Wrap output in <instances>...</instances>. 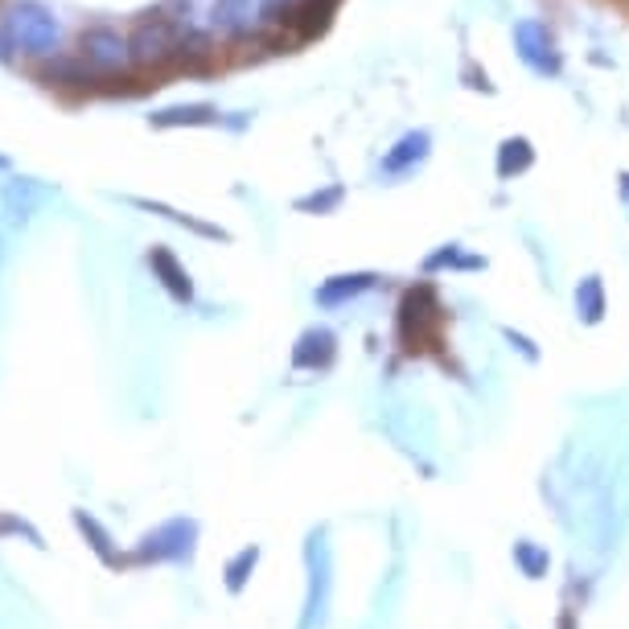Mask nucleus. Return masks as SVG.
Wrapping results in <instances>:
<instances>
[{"label": "nucleus", "instance_id": "f257e3e1", "mask_svg": "<svg viewBox=\"0 0 629 629\" xmlns=\"http://www.w3.org/2000/svg\"><path fill=\"white\" fill-rule=\"evenodd\" d=\"M444 325V309L441 297L432 284H411L404 300H399V313H395V333H399V346L416 354V350L437 346Z\"/></svg>", "mask_w": 629, "mask_h": 629}, {"label": "nucleus", "instance_id": "f03ea898", "mask_svg": "<svg viewBox=\"0 0 629 629\" xmlns=\"http://www.w3.org/2000/svg\"><path fill=\"white\" fill-rule=\"evenodd\" d=\"M4 30H9V42H13V49H21V54H33V58H46V54H54V49H58V37H63L58 16L49 13L46 4H37V0H16L13 9H9Z\"/></svg>", "mask_w": 629, "mask_h": 629}, {"label": "nucleus", "instance_id": "7ed1b4c3", "mask_svg": "<svg viewBox=\"0 0 629 629\" xmlns=\"http://www.w3.org/2000/svg\"><path fill=\"white\" fill-rule=\"evenodd\" d=\"M128 49H132V63L141 70H161V66L177 63V49H181V25L169 16H141L136 30L128 33Z\"/></svg>", "mask_w": 629, "mask_h": 629}, {"label": "nucleus", "instance_id": "20e7f679", "mask_svg": "<svg viewBox=\"0 0 629 629\" xmlns=\"http://www.w3.org/2000/svg\"><path fill=\"white\" fill-rule=\"evenodd\" d=\"M515 54L536 70L539 79H555L564 70V54H560V37L548 21L539 16H522L515 21Z\"/></svg>", "mask_w": 629, "mask_h": 629}, {"label": "nucleus", "instance_id": "39448f33", "mask_svg": "<svg viewBox=\"0 0 629 629\" xmlns=\"http://www.w3.org/2000/svg\"><path fill=\"white\" fill-rule=\"evenodd\" d=\"M79 54L82 63L99 70V75H111V70H124L132 63V49H128V37L111 25H91V30L79 33Z\"/></svg>", "mask_w": 629, "mask_h": 629}, {"label": "nucleus", "instance_id": "423d86ee", "mask_svg": "<svg viewBox=\"0 0 629 629\" xmlns=\"http://www.w3.org/2000/svg\"><path fill=\"white\" fill-rule=\"evenodd\" d=\"M428 153H432V132L411 128V132H404V136L383 153V165H378V169H383V177H408L424 165Z\"/></svg>", "mask_w": 629, "mask_h": 629}, {"label": "nucleus", "instance_id": "0eeeda50", "mask_svg": "<svg viewBox=\"0 0 629 629\" xmlns=\"http://www.w3.org/2000/svg\"><path fill=\"white\" fill-rule=\"evenodd\" d=\"M378 284L375 272H342V276H330V280L317 288V305L321 309H342L350 300H358L362 293H371Z\"/></svg>", "mask_w": 629, "mask_h": 629}, {"label": "nucleus", "instance_id": "6e6552de", "mask_svg": "<svg viewBox=\"0 0 629 629\" xmlns=\"http://www.w3.org/2000/svg\"><path fill=\"white\" fill-rule=\"evenodd\" d=\"M333 358H338V338H333L325 325L305 330V333H300L297 350H293V362H297L300 371H325Z\"/></svg>", "mask_w": 629, "mask_h": 629}, {"label": "nucleus", "instance_id": "1a4fd4ad", "mask_svg": "<svg viewBox=\"0 0 629 629\" xmlns=\"http://www.w3.org/2000/svg\"><path fill=\"white\" fill-rule=\"evenodd\" d=\"M148 268H153V276L169 288V297L174 300H181V305L194 300V280H189V272L181 268V260H177L169 247H153V252H148Z\"/></svg>", "mask_w": 629, "mask_h": 629}, {"label": "nucleus", "instance_id": "9d476101", "mask_svg": "<svg viewBox=\"0 0 629 629\" xmlns=\"http://www.w3.org/2000/svg\"><path fill=\"white\" fill-rule=\"evenodd\" d=\"M338 4L342 0H300L297 9H293V16H288V25L297 30L300 42H313V37H321V33L330 30Z\"/></svg>", "mask_w": 629, "mask_h": 629}, {"label": "nucleus", "instance_id": "9b49d317", "mask_svg": "<svg viewBox=\"0 0 629 629\" xmlns=\"http://www.w3.org/2000/svg\"><path fill=\"white\" fill-rule=\"evenodd\" d=\"M210 21L227 37H247L255 25V4L252 0H214L210 4Z\"/></svg>", "mask_w": 629, "mask_h": 629}, {"label": "nucleus", "instance_id": "f8f14e48", "mask_svg": "<svg viewBox=\"0 0 629 629\" xmlns=\"http://www.w3.org/2000/svg\"><path fill=\"white\" fill-rule=\"evenodd\" d=\"M531 165H536V144L527 141V136H506V141L498 144L494 169H498V177H503V181H515V177H522Z\"/></svg>", "mask_w": 629, "mask_h": 629}, {"label": "nucleus", "instance_id": "ddd939ff", "mask_svg": "<svg viewBox=\"0 0 629 629\" xmlns=\"http://www.w3.org/2000/svg\"><path fill=\"white\" fill-rule=\"evenodd\" d=\"M148 120H153V128H206L219 124V108H210V103H177V108L153 111Z\"/></svg>", "mask_w": 629, "mask_h": 629}, {"label": "nucleus", "instance_id": "4468645a", "mask_svg": "<svg viewBox=\"0 0 629 629\" xmlns=\"http://www.w3.org/2000/svg\"><path fill=\"white\" fill-rule=\"evenodd\" d=\"M609 313V300H605V284L600 276H584L576 284V317H581L584 325H600Z\"/></svg>", "mask_w": 629, "mask_h": 629}, {"label": "nucleus", "instance_id": "2eb2a0df", "mask_svg": "<svg viewBox=\"0 0 629 629\" xmlns=\"http://www.w3.org/2000/svg\"><path fill=\"white\" fill-rule=\"evenodd\" d=\"M444 268H456V272H482L486 268V255H465L461 243H444L437 247L432 255H424V272H444Z\"/></svg>", "mask_w": 629, "mask_h": 629}, {"label": "nucleus", "instance_id": "dca6fc26", "mask_svg": "<svg viewBox=\"0 0 629 629\" xmlns=\"http://www.w3.org/2000/svg\"><path fill=\"white\" fill-rule=\"evenodd\" d=\"M136 206H141V210H148V214H161V219L177 222V227H189L194 235H202V239H227V231H222V227H210V222L194 219V214H181V210H174V206H165V202H148V198H136Z\"/></svg>", "mask_w": 629, "mask_h": 629}, {"label": "nucleus", "instance_id": "f3484780", "mask_svg": "<svg viewBox=\"0 0 629 629\" xmlns=\"http://www.w3.org/2000/svg\"><path fill=\"white\" fill-rule=\"evenodd\" d=\"M342 202H346V189L325 186V189H313V194L297 198V210H300V214H333Z\"/></svg>", "mask_w": 629, "mask_h": 629}, {"label": "nucleus", "instance_id": "a211bd4d", "mask_svg": "<svg viewBox=\"0 0 629 629\" xmlns=\"http://www.w3.org/2000/svg\"><path fill=\"white\" fill-rule=\"evenodd\" d=\"M515 560L527 576H539V572H548V551L536 548V543H515Z\"/></svg>", "mask_w": 629, "mask_h": 629}, {"label": "nucleus", "instance_id": "6ab92c4d", "mask_svg": "<svg viewBox=\"0 0 629 629\" xmlns=\"http://www.w3.org/2000/svg\"><path fill=\"white\" fill-rule=\"evenodd\" d=\"M46 82H49V87H54V82H58V87H82V82H87V75H82L75 63L58 58L54 66H46Z\"/></svg>", "mask_w": 629, "mask_h": 629}, {"label": "nucleus", "instance_id": "aec40b11", "mask_svg": "<svg viewBox=\"0 0 629 629\" xmlns=\"http://www.w3.org/2000/svg\"><path fill=\"white\" fill-rule=\"evenodd\" d=\"M297 4L300 0H260V13H264V21H284L288 25V16H293Z\"/></svg>", "mask_w": 629, "mask_h": 629}, {"label": "nucleus", "instance_id": "412c9836", "mask_svg": "<svg viewBox=\"0 0 629 629\" xmlns=\"http://www.w3.org/2000/svg\"><path fill=\"white\" fill-rule=\"evenodd\" d=\"M503 333H506V342L519 350L522 358H527V362H539V350H536V342H531V338H522V333H515V330H503Z\"/></svg>", "mask_w": 629, "mask_h": 629}, {"label": "nucleus", "instance_id": "4be33fe9", "mask_svg": "<svg viewBox=\"0 0 629 629\" xmlns=\"http://www.w3.org/2000/svg\"><path fill=\"white\" fill-rule=\"evenodd\" d=\"M465 79H470V87H473V91H486V95H494V82H489V75H486V70H473V66H465Z\"/></svg>", "mask_w": 629, "mask_h": 629}, {"label": "nucleus", "instance_id": "5701e85b", "mask_svg": "<svg viewBox=\"0 0 629 629\" xmlns=\"http://www.w3.org/2000/svg\"><path fill=\"white\" fill-rule=\"evenodd\" d=\"M617 194H621V206L629 210V169L621 177H617Z\"/></svg>", "mask_w": 629, "mask_h": 629}, {"label": "nucleus", "instance_id": "b1692460", "mask_svg": "<svg viewBox=\"0 0 629 629\" xmlns=\"http://www.w3.org/2000/svg\"><path fill=\"white\" fill-rule=\"evenodd\" d=\"M9 54H13V49H9V42H4V37H0V58H9Z\"/></svg>", "mask_w": 629, "mask_h": 629}, {"label": "nucleus", "instance_id": "393cba45", "mask_svg": "<svg viewBox=\"0 0 629 629\" xmlns=\"http://www.w3.org/2000/svg\"><path fill=\"white\" fill-rule=\"evenodd\" d=\"M626 4H629V0H626Z\"/></svg>", "mask_w": 629, "mask_h": 629}]
</instances>
